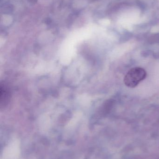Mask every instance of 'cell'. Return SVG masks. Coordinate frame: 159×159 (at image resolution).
Instances as JSON below:
<instances>
[{
    "instance_id": "cell-1",
    "label": "cell",
    "mask_w": 159,
    "mask_h": 159,
    "mask_svg": "<svg viewBox=\"0 0 159 159\" xmlns=\"http://www.w3.org/2000/svg\"><path fill=\"white\" fill-rule=\"evenodd\" d=\"M147 73L143 68L136 67L130 70L125 75L124 83L130 88L136 87L142 80L145 79Z\"/></svg>"
}]
</instances>
